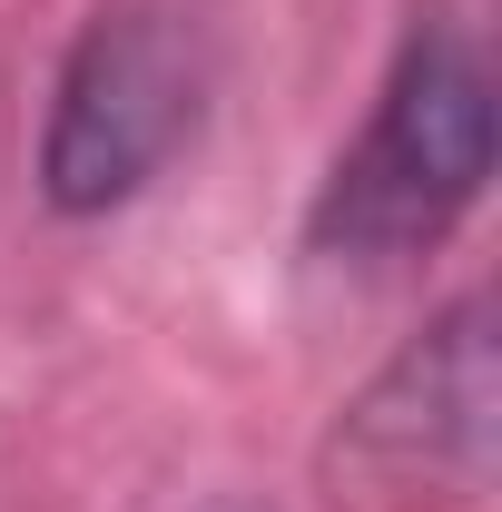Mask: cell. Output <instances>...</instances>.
<instances>
[{
	"instance_id": "obj_1",
	"label": "cell",
	"mask_w": 502,
	"mask_h": 512,
	"mask_svg": "<svg viewBox=\"0 0 502 512\" xmlns=\"http://www.w3.org/2000/svg\"><path fill=\"white\" fill-rule=\"evenodd\" d=\"M493 178V79L473 30H414L384 79L375 119L335 158L315 197V247L325 256H414L483 197Z\"/></svg>"
},
{
	"instance_id": "obj_2",
	"label": "cell",
	"mask_w": 502,
	"mask_h": 512,
	"mask_svg": "<svg viewBox=\"0 0 502 512\" xmlns=\"http://www.w3.org/2000/svg\"><path fill=\"white\" fill-rule=\"evenodd\" d=\"M335 473L375 503H483L493 483V306L483 296H453L345 404Z\"/></svg>"
},
{
	"instance_id": "obj_3",
	"label": "cell",
	"mask_w": 502,
	"mask_h": 512,
	"mask_svg": "<svg viewBox=\"0 0 502 512\" xmlns=\"http://www.w3.org/2000/svg\"><path fill=\"white\" fill-rule=\"evenodd\" d=\"M188 50L158 10H119L89 20V40L69 50L60 99H50V138H40V188L69 217H99L138 197L168 148L188 138Z\"/></svg>"
}]
</instances>
